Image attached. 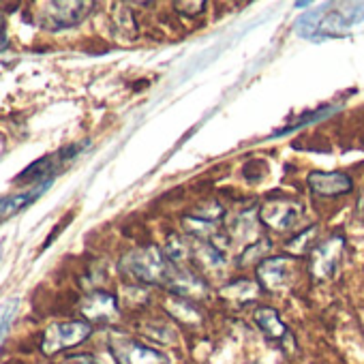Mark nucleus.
<instances>
[{
    "label": "nucleus",
    "mask_w": 364,
    "mask_h": 364,
    "mask_svg": "<svg viewBox=\"0 0 364 364\" xmlns=\"http://www.w3.org/2000/svg\"><path fill=\"white\" fill-rule=\"evenodd\" d=\"M80 311L88 323H114L120 317V306L114 294L95 289L80 302Z\"/></svg>",
    "instance_id": "7"
},
{
    "label": "nucleus",
    "mask_w": 364,
    "mask_h": 364,
    "mask_svg": "<svg viewBox=\"0 0 364 364\" xmlns=\"http://www.w3.org/2000/svg\"><path fill=\"white\" fill-rule=\"evenodd\" d=\"M167 309H169L171 317H173V319H178V321L198 323V321L202 319V313L198 311V306H196L191 300H187V298L176 296V298L171 300V304H167Z\"/></svg>",
    "instance_id": "12"
},
{
    "label": "nucleus",
    "mask_w": 364,
    "mask_h": 364,
    "mask_svg": "<svg viewBox=\"0 0 364 364\" xmlns=\"http://www.w3.org/2000/svg\"><path fill=\"white\" fill-rule=\"evenodd\" d=\"M255 323L259 326V330L272 338V341H291V334L287 330V326L283 323V319L279 317V313L270 306H259L255 311Z\"/></svg>",
    "instance_id": "10"
},
{
    "label": "nucleus",
    "mask_w": 364,
    "mask_h": 364,
    "mask_svg": "<svg viewBox=\"0 0 364 364\" xmlns=\"http://www.w3.org/2000/svg\"><path fill=\"white\" fill-rule=\"evenodd\" d=\"M343 251H345V238L341 234H332L326 240H321L319 245L313 247V251L309 253V272L315 281H328L341 259H343Z\"/></svg>",
    "instance_id": "6"
},
{
    "label": "nucleus",
    "mask_w": 364,
    "mask_h": 364,
    "mask_svg": "<svg viewBox=\"0 0 364 364\" xmlns=\"http://www.w3.org/2000/svg\"><path fill=\"white\" fill-rule=\"evenodd\" d=\"M294 266H296V262L291 257L270 255L255 268L257 281L268 291H281V289L289 287V283L294 279Z\"/></svg>",
    "instance_id": "8"
},
{
    "label": "nucleus",
    "mask_w": 364,
    "mask_h": 364,
    "mask_svg": "<svg viewBox=\"0 0 364 364\" xmlns=\"http://www.w3.org/2000/svg\"><path fill=\"white\" fill-rule=\"evenodd\" d=\"M306 185L311 193L321 198H336L345 196L353 189V180L341 171H311L306 176Z\"/></svg>",
    "instance_id": "9"
},
{
    "label": "nucleus",
    "mask_w": 364,
    "mask_h": 364,
    "mask_svg": "<svg viewBox=\"0 0 364 364\" xmlns=\"http://www.w3.org/2000/svg\"><path fill=\"white\" fill-rule=\"evenodd\" d=\"M107 349L116 364H169V358L127 334H112Z\"/></svg>",
    "instance_id": "4"
},
{
    "label": "nucleus",
    "mask_w": 364,
    "mask_h": 364,
    "mask_svg": "<svg viewBox=\"0 0 364 364\" xmlns=\"http://www.w3.org/2000/svg\"><path fill=\"white\" fill-rule=\"evenodd\" d=\"M39 7H41V11H35V24H39L43 31L58 33V31L80 26L95 9V3H84V0H63V3H43Z\"/></svg>",
    "instance_id": "2"
},
{
    "label": "nucleus",
    "mask_w": 364,
    "mask_h": 364,
    "mask_svg": "<svg viewBox=\"0 0 364 364\" xmlns=\"http://www.w3.org/2000/svg\"><path fill=\"white\" fill-rule=\"evenodd\" d=\"M262 291V285H255L253 281L249 279H238V281H232L228 283L223 289H221V296L228 298L230 302H238V304H247L249 300L257 298Z\"/></svg>",
    "instance_id": "11"
},
{
    "label": "nucleus",
    "mask_w": 364,
    "mask_h": 364,
    "mask_svg": "<svg viewBox=\"0 0 364 364\" xmlns=\"http://www.w3.org/2000/svg\"><path fill=\"white\" fill-rule=\"evenodd\" d=\"M173 9H178L182 16H200L206 9V3H176Z\"/></svg>",
    "instance_id": "16"
},
{
    "label": "nucleus",
    "mask_w": 364,
    "mask_h": 364,
    "mask_svg": "<svg viewBox=\"0 0 364 364\" xmlns=\"http://www.w3.org/2000/svg\"><path fill=\"white\" fill-rule=\"evenodd\" d=\"M0 255H3V251H0Z\"/></svg>",
    "instance_id": "21"
},
{
    "label": "nucleus",
    "mask_w": 364,
    "mask_h": 364,
    "mask_svg": "<svg viewBox=\"0 0 364 364\" xmlns=\"http://www.w3.org/2000/svg\"><path fill=\"white\" fill-rule=\"evenodd\" d=\"M317 238V228L313 225V228H309V230H304V232H300V234H296V238L291 240V245L287 247L289 249V253H311L313 251V247L309 245V240H315Z\"/></svg>",
    "instance_id": "14"
},
{
    "label": "nucleus",
    "mask_w": 364,
    "mask_h": 364,
    "mask_svg": "<svg viewBox=\"0 0 364 364\" xmlns=\"http://www.w3.org/2000/svg\"><path fill=\"white\" fill-rule=\"evenodd\" d=\"M268 251H270V242L268 240H255L251 247H247L245 251H242V255H240V264L242 266H249V264H253L255 268L266 259V255H268Z\"/></svg>",
    "instance_id": "13"
},
{
    "label": "nucleus",
    "mask_w": 364,
    "mask_h": 364,
    "mask_svg": "<svg viewBox=\"0 0 364 364\" xmlns=\"http://www.w3.org/2000/svg\"><path fill=\"white\" fill-rule=\"evenodd\" d=\"M14 313H16V304L9 306V309L5 311L3 319H0V338H3V336L9 332V326H11V321H14Z\"/></svg>",
    "instance_id": "17"
},
{
    "label": "nucleus",
    "mask_w": 364,
    "mask_h": 364,
    "mask_svg": "<svg viewBox=\"0 0 364 364\" xmlns=\"http://www.w3.org/2000/svg\"><path fill=\"white\" fill-rule=\"evenodd\" d=\"M118 268L129 281L137 285H161L167 289H171L180 270L176 264L169 262L165 251L156 247H139L129 251L127 255H122Z\"/></svg>",
    "instance_id": "1"
},
{
    "label": "nucleus",
    "mask_w": 364,
    "mask_h": 364,
    "mask_svg": "<svg viewBox=\"0 0 364 364\" xmlns=\"http://www.w3.org/2000/svg\"><path fill=\"white\" fill-rule=\"evenodd\" d=\"M90 334H92V323H88L86 319L54 321L43 330L39 349L43 355H56L60 351L82 345L84 341H88Z\"/></svg>",
    "instance_id": "3"
},
{
    "label": "nucleus",
    "mask_w": 364,
    "mask_h": 364,
    "mask_svg": "<svg viewBox=\"0 0 364 364\" xmlns=\"http://www.w3.org/2000/svg\"><path fill=\"white\" fill-rule=\"evenodd\" d=\"M358 208H360V213H364V191H362V196H360V202H358Z\"/></svg>",
    "instance_id": "20"
},
{
    "label": "nucleus",
    "mask_w": 364,
    "mask_h": 364,
    "mask_svg": "<svg viewBox=\"0 0 364 364\" xmlns=\"http://www.w3.org/2000/svg\"><path fill=\"white\" fill-rule=\"evenodd\" d=\"M67 364H101V362L90 353H77V355H71Z\"/></svg>",
    "instance_id": "19"
},
{
    "label": "nucleus",
    "mask_w": 364,
    "mask_h": 364,
    "mask_svg": "<svg viewBox=\"0 0 364 364\" xmlns=\"http://www.w3.org/2000/svg\"><path fill=\"white\" fill-rule=\"evenodd\" d=\"M116 26L124 33V35H129V37H135V28H137V24H135V20H133V14L127 9V7H122V11H118L116 14Z\"/></svg>",
    "instance_id": "15"
},
{
    "label": "nucleus",
    "mask_w": 364,
    "mask_h": 364,
    "mask_svg": "<svg viewBox=\"0 0 364 364\" xmlns=\"http://www.w3.org/2000/svg\"><path fill=\"white\" fill-rule=\"evenodd\" d=\"M9 46H11V39H9L7 22H5V18H3V16H0V52L9 50Z\"/></svg>",
    "instance_id": "18"
},
{
    "label": "nucleus",
    "mask_w": 364,
    "mask_h": 364,
    "mask_svg": "<svg viewBox=\"0 0 364 364\" xmlns=\"http://www.w3.org/2000/svg\"><path fill=\"white\" fill-rule=\"evenodd\" d=\"M257 217L264 225H268L270 230L277 232H291L298 228V223L304 217V208L298 200L294 198H279V200H266L259 210Z\"/></svg>",
    "instance_id": "5"
}]
</instances>
